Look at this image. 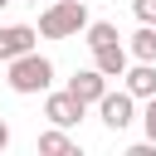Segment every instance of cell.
I'll return each mask as SVG.
<instances>
[{
  "instance_id": "cell-11",
  "label": "cell",
  "mask_w": 156,
  "mask_h": 156,
  "mask_svg": "<svg viewBox=\"0 0 156 156\" xmlns=\"http://www.w3.org/2000/svg\"><path fill=\"white\" fill-rule=\"evenodd\" d=\"M127 54L141 58V63H156V24H141V29L127 39Z\"/></svg>"
},
{
  "instance_id": "cell-10",
  "label": "cell",
  "mask_w": 156,
  "mask_h": 156,
  "mask_svg": "<svg viewBox=\"0 0 156 156\" xmlns=\"http://www.w3.org/2000/svg\"><path fill=\"white\" fill-rule=\"evenodd\" d=\"M83 44H88V49H107V44H122V34H117V24H112V20H88Z\"/></svg>"
},
{
  "instance_id": "cell-5",
  "label": "cell",
  "mask_w": 156,
  "mask_h": 156,
  "mask_svg": "<svg viewBox=\"0 0 156 156\" xmlns=\"http://www.w3.org/2000/svg\"><path fill=\"white\" fill-rule=\"evenodd\" d=\"M34 44H39V29H34V24H0V63L29 54Z\"/></svg>"
},
{
  "instance_id": "cell-9",
  "label": "cell",
  "mask_w": 156,
  "mask_h": 156,
  "mask_svg": "<svg viewBox=\"0 0 156 156\" xmlns=\"http://www.w3.org/2000/svg\"><path fill=\"white\" fill-rule=\"evenodd\" d=\"M39 151L44 156H78V141L68 136V127H49V132H39Z\"/></svg>"
},
{
  "instance_id": "cell-16",
  "label": "cell",
  "mask_w": 156,
  "mask_h": 156,
  "mask_svg": "<svg viewBox=\"0 0 156 156\" xmlns=\"http://www.w3.org/2000/svg\"><path fill=\"white\" fill-rule=\"evenodd\" d=\"M24 5H39V0H24Z\"/></svg>"
},
{
  "instance_id": "cell-15",
  "label": "cell",
  "mask_w": 156,
  "mask_h": 156,
  "mask_svg": "<svg viewBox=\"0 0 156 156\" xmlns=\"http://www.w3.org/2000/svg\"><path fill=\"white\" fill-rule=\"evenodd\" d=\"M5 5H15V0H0V10H5Z\"/></svg>"
},
{
  "instance_id": "cell-4",
  "label": "cell",
  "mask_w": 156,
  "mask_h": 156,
  "mask_svg": "<svg viewBox=\"0 0 156 156\" xmlns=\"http://www.w3.org/2000/svg\"><path fill=\"white\" fill-rule=\"evenodd\" d=\"M83 112H88V102H78L68 88H49V93H44V117H49V127H78Z\"/></svg>"
},
{
  "instance_id": "cell-14",
  "label": "cell",
  "mask_w": 156,
  "mask_h": 156,
  "mask_svg": "<svg viewBox=\"0 0 156 156\" xmlns=\"http://www.w3.org/2000/svg\"><path fill=\"white\" fill-rule=\"evenodd\" d=\"M5 146H10V122L0 117V151H5Z\"/></svg>"
},
{
  "instance_id": "cell-1",
  "label": "cell",
  "mask_w": 156,
  "mask_h": 156,
  "mask_svg": "<svg viewBox=\"0 0 156 156\" xmlns=\"http://www.w3.org/2000/svg\"><path fill=\"white\" fill-rule=\"evenodd\" d=\"M5 83H10V93H20V98H39V93L54 88V63H49L39 49H29V54H20V58L5 63Z\"/></svg>"
},
{
  "instance_id": "cell-3",
  "label": "cell",
  "mask_w": 156,
  "mask_h": 156,
  "mask_svg": "<svg viewBox=\"0 0 156 156\" xmlns=\"http://www.w3.org/2000/svg\"><path fill=\"white\" fill-rule=\"evenodd\" d=\"M93 107H98V117H102V127H107V132H127V127L141 117V112H136V98H132L127 88H117V93L107 88Z\"/></svg>"
},
{
  "instance_id": "cell-12",
  "label": "cell",
  "mask_w": 156,
  "mask_h": 156,
  "mask_svg": "<svg viewBox=\"0 0 156 156\" xmlns=\"http://www.w3.org/2000/svg\"><path fill=\"white\" fill-rule=\"evenodd\" d=\"M136 122H141V127H146V136L156 141V93L146 98V107H141V117H136Z\"/></svg>"
},
{
  "instance_id": "cell-2",
  "label": "cell",
  "mask_w": 156,
  "mask_h": 156,
  "mask_svg": "<svg viewBox=\"0 0 156 156\" xmlns=\"http://www.w3.org/2000/svg\"><path fill=\"white\" fill-rule=\"evenodd\" d=\"M39 39H78L88 29V5L83 0H54L49 10H39Z\"/></svg>"
},
{
  "instance_id": "cell-8",
  "label": "cell",
  "mask_w": 156,
  "mask_h": 156,
  "mask_svg": "<svg viewBox=\"0 0 156 156\" xmlns=\"http://www.w3.org/2000/svg\"><path fill=\"white\" fill-rule=\"evenodd\" d=\"M68 93H73L78 102H88V107H93V102H98V98L107 93V78H102L98 68H78V73L68 78Z\"/></svg>"
},
{
  "instance_id": "cell-7",
  "label": "cell",
  "mask_w": 156,
  "mask_h": 156,
  "mask_svg": "<svg viewBox=\"0 0 156 156\" xmlns=\"http://www.w3.org/2000/svg\"><path fill=\"white\" fill-rule=\"evenodd\" d=\"M127 63H132V54H127V44H107V49H93V68L112 83V78H122L127 73Z\"/></svg>"
},
{
  "instance_id": "cell-13",
  "label": "cell",
  "mask_w": 156,
  "mask_h": 156,
  "mask_svg": "<svg viewBox=\"0 0 156 156\" xmlns=\"http://www.w3.org/2000/svg\"><path fill=\"white\" fill-rule=\"evenodd\" d=\"M132 15L141 24H156V0H132Z\"/></svg>"
},
{
  "instance_id": "cell-6",
  "label": "cell",
  "mask_w": 156,
  "mask_h": 156,
  "mask_svg": "<svg viewBox=\"0 0 156 156\" xmlns=\"http://www.w3.org/2000/svg\"><path fill=\"white\" fill-rule=\"evenodd\" d=\"M122 88H127L136 102H146V98L156 93V63H141V58H132V63H127V73H122Z\"/></svg>"
}]
</instances>
